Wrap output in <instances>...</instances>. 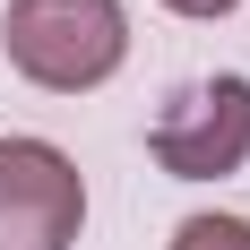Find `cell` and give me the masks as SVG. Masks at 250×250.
<instances>
[{
  "label": "cell",
  "instance_id": "3957f363",
  "mask_svg": "<svg viewBox=\"0 0 250 250\" xmlns=\"http://www.w3.org/2000/svg\"><path fill=\"white\" fill-rule=\"evenodd\" d=\"M147 155L173 181H225L250 164V78H199L181 86L147 129Z\"/></svg>",
  "mask_w": 250,
  "mask_h": 250
},
{
  "label": "cell",
  "instance_id": "7a4b0ae2",
  "mask_svg": "<svg viewBox=\"0 0 250 250\" xmlns=\"http://www.w3.org/2000/svg\"><path fill=\"white\" fill-rule=\"evenodd\" d=\"M86 181L52 138H0V250H78Z\"/></svg>",
  "mask_w": 250,
  "mask_h": 250
},
{
  "label": "cell",
  "instance_id": "5b68a950",
  "mask_svg": "<svg viewBox=\"0 0 250 250\" xmlns=\"http://www.w3.org/2000/svg\"><path fill=\"white\" fill-rule=\"evenodd\" d=\"M164 9H173V18H233L242 0H164Z\"/></svg>",
  "mask_w": 250,
  "mask_h": 250
},
{
  "label": "cell",
  "instance_id": "6da1fadb",
  "mask_svg": "<svg viewBox=\"0 0 250 250\" xmlns=\"http://www.w3.org/2000/svg\"><path fill=\"white\" fill-rule=\"evenodd\" d=\"M0 52L26 86L86 95L129 61V18H121V0H9Z\"/></svg>",
  "mask_w": 250,
  "mask_h": 250
},
{
  "label": "cell",
  "instance_id": "277c9868",
  "mask_svg": "<svg viewBox=\"0 0 250 250\" xmlns=\"http://www.w3.org/2000/svg\"><path fill=\"white\" fill-rule=\"evenodd\" d=\"M164 250H250V216H181Z\"/></svg>",
  "mask_w": 250,
  "mask_h": 250
}]
</instances>
